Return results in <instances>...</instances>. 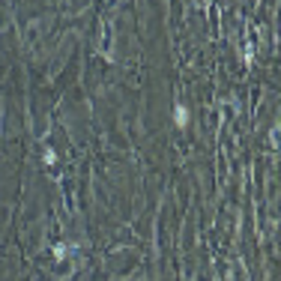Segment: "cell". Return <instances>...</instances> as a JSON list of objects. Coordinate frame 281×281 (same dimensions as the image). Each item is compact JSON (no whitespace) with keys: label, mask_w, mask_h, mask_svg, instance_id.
I'll use <instances>...</instances> for the list:
<instances>
[{"label":"cell","mask_w":281,"mask_h":281,"mask_svg":"<svg viewBox=\"0 0 281 281\" xmlns=\"http://www.w3.org/2000/svg\"><path fill=\"white\" fill-rule=\"evenodd\" d=\"M174 123H177V129L189 126V108H185V105H177L174 108Z\"/></svg>","instance_id":"1"}]
</instances>
